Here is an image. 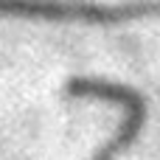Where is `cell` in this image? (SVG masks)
Listing matches in <instances>:
<instances>
[{
	"label": "cell",
	"instance_id": "1",
	"mask_svg": "<svg viewBox=\"0 0 160 160\" xmlns=\"http://www.w3.org/2000/svg\"><path fill=\"white\" fill-rule=\"evenodd\" d=\"M0 17H28V20H59V22H93L112 25L127 20L160 17V0H138L118 6L96 3H59V0H0Z\"/></svg>",
	"mask_w": 160,
	"mask_h": 160
},
{
	"label": "cell",
	"instance_id": "2",
	"mask_svg": "<svg viewBox=\"0 0 160 160\" xmlns=\"http://www.w3.org/2000/svg\"><path fill=\"white\" fill-rule=\"evenodd\" d=\"M68 93L76 98H104L112 104L124 107V121L118 127V132L112 135V141H107L93 160H115L143 129V118H146V101L143 96H138L132 87L127 84H115V82H104V79H73L68 84Z\"/></svg>",
	"mask_w": 160,
	"mask_h": 160
}]
</instances>
